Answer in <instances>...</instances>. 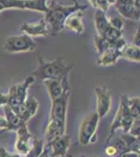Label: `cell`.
Masks as SVG:
<instances>
[{
	"label": "cell",
	"instance_id": "cb8c5ba5",
	"mask_svg": "<svg viewBox=\"0 0 140 157\" xmlns=\"http://www.w3.org/2000/svg\"><path fill=\"white\" fill-rule=\"evenodd\" d=\"M123 30L116 29H114V27H112L111 25H109V26L105 29V32L103 33L101 37H103L104 39H106L107 41L113 42L118 39V38L123 37Z\"/></svg>",
	"mask_w": 140,
	"mask_h": 157
},
{
	"label": "cell",
	"instance_id": "5bb4252c",
	"mask_svg": "<svg viewBox=\"0 0 140 157\" xmlns=\"http://www.w3.org/2000/svg\"><path fill=\"white\" fill-rule=\"evenodd\" d=\"M121 58V52L114 47H109L105 52L99 54V57L95 61V64L98 66H111V65L116 64V62Z\"/></svg>",
	"mask_w": 140,
	"mask_h": 157
},
{
	"label": "cell",
	"instance_id": "7402d4cb",
	"mask_svg": "<svg viewBox=\"0 0 140 157\" xmlns=\"http://www.w3.org/2000/svg\"><path fill=\"white\" fill-rule=\"evenodd\" d=\"M47 1L48 0H24V10L46 14L48 11Z\"/></svg>",
	"mask_w": 140,
	"mask_h": 157
},
{
	"label": "cell",
	"instance_id": "484cf974",
	"mask_svg": "<svg viewBox=\"0 0 140 157\" xmlns=\"http://www.w3.org/2000/svg\"><path fill=\"white\" fill-rule=\"evenodd\" d=\"M94 45H95V48L98 54H101L106 49H108L109 47H111V42L107 41L106 39H104L99 35H95V37H94Z\"/></svg>",
	"mask_w": 140,
	"mask_h": 157
},
{
	"label": "cell",
	"instance_id": "d6986e66",
	"mask_svg": "<svg viewBox=\"0 0 140 157\" xmlns=\"http://www.w3.org/2000/svg\"><path fill=\"white\" fill-rule=\"evenodd\" d=\"M109 25H110L109 24V18L107 17L106 12L96 9L94 12V26H95L96 33H97L96 35L101 36Z\"/></svg>",
	"mask_w": 140,
	"mask_h": 157
},
{
	"label": "cell",
	"instance_id": "30bf717a",
	"mask_svg": "<svg viewBox=\"0 0 140 157\" xmlns=\"http://www.w3.org/2000/svg\"><path fill=\"white\" fill-rule=\"evenodd\" d=\"M70 146V137L69 135L63 134L61 136H58L52 141L48 143L46 148H50V152H48L49 156L51 157H64L67 154V151ZM47 150V149H46Z\"/></svg>",
	"mask_w": 140,
	"mask_h": 157
},
{
	"label": "cell",
	"instance_id": "5b68a950",
	"mask_svg": "<svg viewBox=\"0 0 140 157\" xmlns=\"http://www.w3.org/2000/svg\"><path fill=\"white\" fill-rule=\"evenodd\" d=\"M99 116L96 112L90 113L84 117L78 129V143L83 146L94 144L96 141V131L99 121Z\"/></svg>",
	"mask_w": 140,
	"mask_h": 157
},
{
	"label": "cell",
	"instance_id": "6da1fadb",
	"mask_svg": "<svg viewBox=\"0 0 140 157\" xmlns=\"http://www.w3.org/2000/svg\"><path fill=\"white\" fill-rule=\"evenodd\" d=\"M49 6L48 11L45 14L44 20L46 22L50 36L55 37L60 32L64 29V22L66 18L73 12L76 11H85L87 6L81 4L78 0H72V6H64V4L58 3L55 0H48Z\"/></svg>",
	"mask_w": 140,
	"mask_h": 157
},
{
	"label": "cell",
	"instance_id": "8fae6325",
	"mask_svg": "<svg viewBox=\"0 0 140 157\" xmlns=\"http://www.w3.org/2000/svg\"><path fill=\"white\" fill-rule=\"evenodd\" d=\"M38 108H39V103H38V101L36 100L34 97H30V98H27L24 103L20 104L17 107V109H15L14 111L17 113V115L21 118L22 121L26 123L28 120L34 117L38 111Z\"/></svg>",
	"mask_w": 140,
	"mask_h": 157
},
{
	"label": "cell",
	"instance_id": "1f68e13d",
	"mask_svg": "<svg viewBox=\"0 0 140 157\" xmlns=\"http://www.w3.org/2000/svg\"><path fill=\"white\" fill-rule=\"evenodd\" d=\"M131 44H132V45H134V46L140 47V30H139V27H138V29L136 30V33L134 34Z\"/></svg>",
	"mask_w": 140,
	"mask_h": 157
},
{
	"label": "cell",
	"instance_id": "2e32d148",
	"mask_svg": "<svg viewBox=\"0 0 140 157\" xmlns=\"http://www.w3.org/2000/svg\"><path fill=\"white\" fill-rule=\"evenodd\" d=\"M114 6H115L120 17H123V18L130 20H134V21H139V9L134 6L131 2L130 3H115Z\"/></svg>",
	"mask_w": 140,
	"mask_h": 157
},
{
	"label": "cell",
	"instance_id": "9c48e42d",
	"mask_svg": "<svg viewBox=\"0 0 140 157\" xmlns=\"http://www.w3.org/2000/svg\"><path fill=\"white\" fill-rule=\"evenodd\" d=\"M44 86L46 87L48 95L50 100H55L60 98L66 90H71V86L69 84V77H66L62 81L59 80H44Z\"/></svg>",
	"mask_w": 140,
	"mask_h": 157
},
{
	"label": "cell",
	"instance_id": "83f0119b",
	"mask_svg": "<svg viewBox=\"0 0 140 157\" xmlns=\"http://www.w3.org/2000/svg\"><path fill=\"white\" fill-rule=\"evenodd\" d=\"M90 4L92 6L94 9H97V10H101L104 12H108L109 7L111 6L110 2L108 0H89Z\"/></svg>",
	"mask_w": 140,
	"mask_h": 157
},
{
	"label": "cell",
	"instance_id": "d590c367",
	"mask_svg": "<svg viewBox=\"0 0 140 157\" xmlns=\"http://www.w3.org/2000/svg\"><path fill=\"white\" fill-rule=\"evenodd\" d=\"M7 155V151L6 149L2 148V147H0V157H6Z\"/></svg>",
	"mask_w": 140,
	"mask_h": 157
},
{
	"label": "cell",
	"instance_id": "4316f807",
	"mask_svg": "<svg viewBox=\"0 0 140 157\" xmlns=\"http://www.w3.org/2000/svg\"><path fill=\"white\" fill-rule=\"evenodd\" d=\"M0 3L3 6L4 10H24V0H0Z\"/></svg>",
	"mask_w": 140,
	"mask_h": 157
},
{
	"label": "cell",
	"instance_id": "4fadbf2b",
	"mask_svg": "<svg viewBox=\"0 0 140 157\" xmlns=\"http://www.w3.org/2000/svg\"><path fill=\"white\" fill-rule=\"evenodd\" d=\"M84 11H76L71 13L64 22V29L74 32L78 36L85 32V25L83 22Z\"/></svg>",
	"mask_w": 140,
	"mask_h": 157
},
{
	"label": "cell",
	"instance_id": "f546056e",
	"mask_svg": "<svg viewBox=\"0 0 140 157\" xmlns=\"http://www.w3.org/2000/svg\"><path fill=\"white\" fill-rule=\"evenodd\" d=\"M131 135L133 136H138L139 137V133H140V117L134 118L133 123H132L131 127L129 129V132Z\"/></svg>",
	"mask_w": 140,
	"mask_h": 157
},
{
	"label": "cell",
	"instance_id": "8d00e7d4",
	"mask_svg": "<svg viewBox=\"0 0 140 157\" xmlns=\"http://www.w3.org/2000/svg\"><path fill=\"white\" fill-rule=\"evenodd\" d=\"M131 3L133 4L134 6H136V7H140V0H131Z\"/></svg>",
	"mask_w": 140,
	"mask_h": 157
},
{
	"label": "cell",
	"instance_id": "b9f144b4",
	"mask_svg": "<svg viewBox=\"0 0 140 157\" xmlns=\"http://www.w3.org/2000/svg\"><path fill=\"white\" fill-rule=\"evenodd\" d=\"M2 11H4V7H3V6H2L1 3H0V13H1Z\"/></svg>",
	"mask_w": 140,
	"mask_h": 157
},
{
	"label": "cell",
	"instance_id": "277c9868",
	"mask_svg": "<svg viewBox=\"0 0 140 157\" xmlns=\"http://www.w3.org/2000/svg\"><path fill=\"white\" fill-rule=\"evenodd\" d=\"M38 47V43L26 34L9 36L4 40L2 48L11 54L25 52H34Z\"/></svg>",
	"mask_w": 140,
	"mask_h": 157
},
{
	"label": "cell",
	"instance_id": "ffe728a7",
	"mask_svg": "<svg viewBox=\"0 0 140 157\" xmlns=\"http://www.w3.org/2000/svg\"><path fill=\"white\" fill-rule=\"evenodd\" d=\"M119 137L123 141L124 146H126L127 152H135V153L139 154L140 144H139L138 136H133L130 133H123V134H121Z\"/></svg>",
	"mask_w": 140,
	"mask_h": 157
},
{
	"label": "cell",
	"instance_id": "f35d334b",
	"mask_svg": "<svg viewBox=\"0 0 140 157\" xmlns=\"http://www.w3.org/2000/svg\"><path fill=\"white\" fill-rule=\"evenodd\" d=\"M131 0H116L115 3H130Z\"/></svg>",
	"mask_w": 140,
	"mask_h": 157
},
{
	"label": "cell",
	"instance_id": "8992f818",
	"mask_svg": "<svg viewBox=\"0 0 140 157\" xmlns=\"http://www.w3.org/2000/svg\"><path fill=\"white\" fill-rule=\"evenodd\" d=\"M70 92L71 90H66L60 98L51 101L49 120L57 121L58 124L62 126H66V117H67V108Z\"/></svg>",
	"mask_w": 140,
	"mask_h": 157
},
{
	"label": "cell",
	"instance_id": "ba28073f",
	"mask_svg": "<svg viewBox=\"0 0 140 157\" xmlns=\"http://www.w3.org/2000/svg\"><path fill=\"white\" fill-rule=\"evenodd\" d=\"M16 132H17V138H16V143H15V152L19 154V155H21L22 157H24L28 153L34 136L29 133L26 123H24L23 125L20 126L16 130Z\"/></svg>",
	"mask_w": 140,
	"mask_h": 157
},
{
	"label": "cell",
	"instance_id": "60d3db41",
	"mask_svg": "<svg viewBox=\"0 0 140 157\" xmlns=\"http://www.w3.org/2000/svg\"><path fill=\"white\" fill-rule=\"evenodd\" d=\"M108 1L110 2L111 6H114V4H115V2H116V0H108Z\"/></svg>",
	"mask_w": 140,
	"mask_h": 157
},
{
	"label": "cell",
	"instance_id": "44dd1931",
	"mask_svg": "<svg viewBox=\"0 0 140 157\" xmlns=\"http://www.w3.org/2000/svg\"><path fill=\"white\" fill-rule=\"evenodd\" d=\"M121 58L132 62H140V47L134 46L132 44H127L121 49Z\"/></svg>",
	"mask_w": 140,
	"mask_h": 157
},
{
	"label": "cell",
	"instance_id": "f1b7e54d",
	"mask_svg": "<svg viewBox=\"0 0 140 157\" xmlns=\"http://www.w3.org/2000/svg\"><path fill=\"white\" fill-rule=\"evenodd\" d=\"M109 24L116 29L123 30V20L120 16H116V17L110 18L109 19Z\"/></svg>",
	"mask_w": 140,
	"mask_h": 157
},
{
	"label": "cell",
	"instance_id": "e0dca14e",
	"mask_svg": "<svg viewBox=\"0 0 140 157\" xmlns=\"http://www.w3.org/2000/svg\"><path fill=\"white\" fill-rule=\"evenodd\" d=\"M3 113L4 117L7 121V128L6 131H16L21 125H23L24 121H22L21 118L17 115L13 109L7 105H3Z\"/></svg>",
	"mask_w": 140,
	"mask_h": 157
},
{
	"label": "cell",
	"instance_id": "7c38bea8",
	"mask_svg": "<svg viewBox=\"0 0 140 157\" xmlns=\"http://www.w3.org/2000/svg\"><path fill=\"white\" fill-rule=\"evenodd\" d=\"M20 30L23 32L24 34L28 35L29 37H47L49 35L48 26L44 18L37 22H32V23L27 22V23L22 24Z\"/></svg>",
	"mask_w": 140,
	"mask_h": 157
},
{
	"label": "cell",
	"instance_id": "7bdbcfd3",
	"mask_svg": "<svg viewBox=\"0 0 140 157\" xmlns=\"http://www.w3.org/2000/svg\"><path fill=\"white\" fill-rule=\"evenodd\" d=\"M39 157H44V152H43V154H42V155H40Z\"/></svg>",
	"mask_w": 140,
	"mask_h": 157
},
{
	"label": "cell",
	"instance_id": "d4e9b609",
	"mask_svg": "<svg viewBox=\"0 0 140 157\" xmlns=\"http://www.w3.org/2000/svg\"><path fill=\"white\" fill-rule=\"evenodd\" d=\"M127 105H128L130 113H131V115L133 116L134 118L140 117V113H139L140 98H139V97L131 98L128 97V98H127Z\"/></svg>",
	"mask_w": 140,
	"mask_h": 157
},
{
	"label": "cell",
	"instance_id": "3957f363",
	"mask_svg": "<svg viewBox=\"0 0 140 157\" xmlns=\"http://www.w3.org/2000/svg\"><path fill=\"white\" fill-rule=\"evenodd\" d=\"M127 98L128 95L123 94L120 97V103H119V107L117 109V112L114 117V121H112V125L110 128V135H109L108 139H107V144L111 140L113 135L115 134L116 130L118 129H123V133H128L129 129L131 127L132 123L134 121V117L131 115L127 105Z\"/></svg>",
	"mask_w": 140,
	"mask_h": 157
},
{
	"label": "cell",
	"instance_id": "52a82bcc",
	"mask_svg": "<svg viewBox=\"0 0 140 157\" xmlns=\"http://www.w3.org/2000/svg\"><path fill=\"white\" fill-rule=\"evenodd\" d=\"M94 91L96 95V113L99 118L105 117L111 109V92L106 85L98 86Z\"/></svg>",
	"mask_w": 140,
	"mask_h": 157
},
{
	"label": "cell",
	"instance_id": "9a60e30c",
	"mask_svg": "<svg viewBox=\"0 0 140 157\" xmlns=\"http://www.w3.org/2000/svg\"><path fill=\"white\" fill-rule=\"evenodd\" d=\"M35 78L32 77V75H29L28 77L25 78V80L20 84H15L12 85V88L15 92V95H16L18 102L19 104H22L26 101L27 98V90H28L29 86L34 83Z\"/></svg>",
	"mask_w": 140,
	"mask_h": 157
},
{
	"label": "cell",
	"instance_id": "7a4b0ae2",
	"mask_svg": "<svg viewBox=\"0 0 140 157\" xmlns=\"http://www.w3.org/2000/svg\"><path fill=\"white\" fill-rule=\"evenodd\" d=\"M73 64L68 63L63 59L62 57H59L53 61H46L42 57L38 60L37 68L32 71L30 75L38 80H59L62 81L66 77H69V73L72 70Z\"/></svg>",
	"mask_w": 140,
	"mask_h": 157
},
{
	"label": "cell",
	"instance_id": "d6a6232c",
	"mask_svg": "<svg viewBox=\"0 0 140 157\" xmlns=\"http://www.w3.org/2000/svg\"><path fill=\"white\" fill-rule=\"evenodd\" d=\"M117 157H139V154L135 152H123V153H119Z\"/></svg>",
	"mask_w": 140,
	"mask_h": 157
},
{
	"label": "cell",
	"instance_id": "4dcf8cb0",
	"mask_svg": "<svg viewBox=\"0 0 140 157\" xmlns=\"http://www.w3.org/2000/svg\"><path fill=\"white\" fill-rule=\"evenodd\" d=\"M105 153L110 157H115L117 154H118V150H117V148L113 145V144H111V145L108 144L107 148L105 149Z\"/></svg>",
	"mask_w": 140,
	"mask_h": 157
},
{
	"label": "cell",
	"instance_id": "e575fe53",
	"mask_svg": "<svg viewBox=\"0 0 140 157\" xmlns=\"http://www.w3.org/2000/svg\"><path fill=\"white\" fill-rule=\"evenodd\" d=\"M0 128L3 129V131H6L7 128V121L6 120V117L2 115H0Z\"/></svg>",
	"mask_w": 140,
	"mask_h": 157
},
{
	"label": "cell",
	"instance_id": "ab89813d",
	"mask_svg": "<svg viewBox=\"0 0 140 157\" xmlns=\"http://www.w3.org/2000/svg\"><path fill=\"white\" fill-rule=\"evenodd\" d=\"M44 157H51V156H49V154H48V152H47L46 149L44 150Z\"/></svg>",
	"mask_w": 140,
	"mask_h": 157
},
{
	"label": "cell",
	"instance_id": "603a6c76",
	"mask_svg": "<svg viewBox=\"0 0 140 157\" xmlns=\"http://www.w3.org/2000/svg\"><path fill=\"white\" fill-rule=\"evenodd\" d=\"M44 150H45V146H44L43 140L34 136V137H32V145H30L28 153H27L24 157H39L40 155L43 154Z\"/></svg>",
	"mask_w": 140,
	"mask_h": 157
},
{
	"label": "cell",
	"instance_id": "ac0fdd59",
	"mask_svg": "<svg viewBox=\"0 0 140 157\" xmlns=\"http://www.w3.org/2000/svg\"><path fill=\"white\" fill-rule=\"evenodd\" d=\"M65 130H66V126H62L60 124H58L57 121L49 120L46 126V129H45V134H44L46 143L47 144L50 143L55 138H57L58 136L65 134Z\"/></svg>",
	"mask_w": 140,
	"mask_h": 157
},
{
	"label": "cell",
	"instance_id": "836d02e7",
	"mask_svg": "<svg viewBox=\"0 0 140 157\" xmlns=\"http://www.w3.org/2000/svg\"><path fill=\"white\" fill-rule=\"evenodd\" d=\"M7 103V94H4L0 91V107H2L3 105H6Z\"/></svg>",
	"mask_w": 140,
	"mask_h": 157
},
{
	"label": "cell",
	"instance_id": "74e56055",
	"mask_svg": "<svg viewBox=\"0 0 140 157\" xmlns=\"http://www.w3.org/2000/svg\"><path fill=\"white\" fill-rule=\"evenodd\" d=\"M6 157H22V156L19 155V154L16 153V152H14V153H9V152H7Z\"/></svg>",
	"mask_w": 140,
	"mask_h": 157
}]
</instances>
